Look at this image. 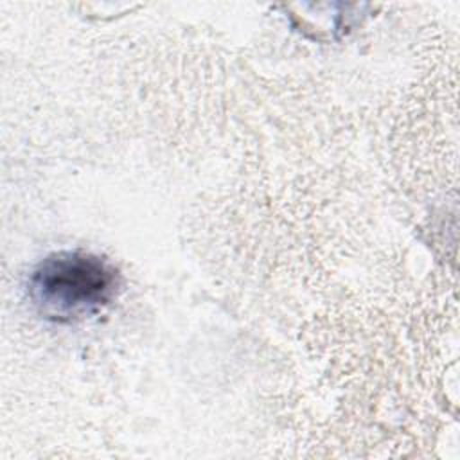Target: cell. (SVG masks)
<instances>
[{"instance_id": "1", "label": "cell", "mask_w": 460, "mask_h": 460, "mask_svg": "<svg viewBox=\"0 0 460 460\" xmlns=\"http://www.w3.org/2000/svg\"><path fill=\"white\" fill-rule=\"evenodd\" d=\"M120 288L117 268L90 252L65 250L47 255L29 277V296L54 322H75L101 313Z\"/></svg>"}]
</instances>
